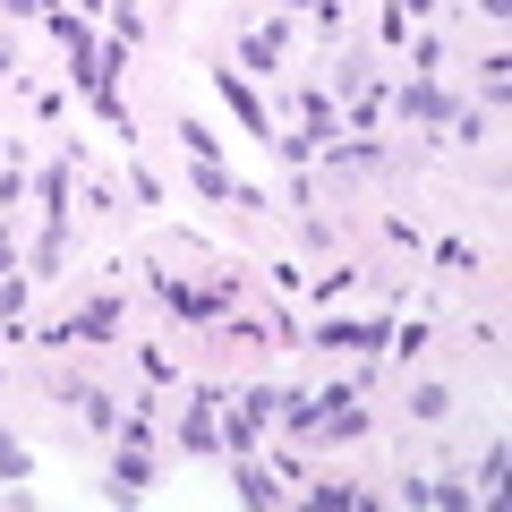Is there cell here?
<instances>
[{
  "label": "cell",
  "mask_w": 512,
  "mask_h": 512,
  "mask_svg": "<svg viewBox=\"0 0 512 512\" xmlns=\"http://www.w3.org/2000/svg\"><path fill=\"white\" fill-rule=\"evenodd\" d=\"M154 282V299H163L180 325H222L231 316V299H239V274H214V282H180V274H146Z\"/></svg>",
  "instance_id": "1"
},
{
  "label": "cell",
  "mask_w": 512,
  "mask_h": 512,
  "mask_svg": "<svg viewBox=\"0 0 512 512\" xmlns=\"http://www.w3.org/2000/svg\"><path fill=\"white\" fill-rule=\"evenodd\" d=\"M222 453L248 461L256 444H265V427H274V384H248V393H222Z\"/></svg>",
  "instance_id": "2"
},
{
  "label": "cell",
  "mask_w": 512,
  "mask_h": 512,
  "mask_svg": "<svg viewBox=\"0 0 512 512\" xmlns=\"http://www.w3.org/2000/svg\"><path fill=\"white\" fill-rule=\"evenodd\" d=\"M384 111H393V120H402V128H444V120H453V111H461V94L444 86V77H402V86H393V103H384Z\"/></svg>",
  "instance_id": "3"
},
{
  "label": "cell",
  "mask_w": 512,
  "mask_h": 512,
  "mask_svg": "<svg viewBox=\"0 0 512 512\" xmlns=\"http://www.w3.org/2000/svg\"><path fill=\"white\" fill-rule=\"evenodd\" d=\"M43 350H60V342H120V291H94L77 316H60V325H43L35 333Z\"/></svg>",
  "instance_id": "4"
},
{
  "label": "cell",
  "mask_w": 512,
  "mask_h": 512,
  "mask_svg": "<svg viewBox=\"0 0 512 512\" xmlns=\"http://www.w3.org/2000/svg\"><path fill=\"white\" fill-rule=\"evenodd\" d=\"M384 333H393L384 316H342V308H325V325H316L308 342H316V350H333V359H376Z\"/></svg>",
  "instance_id": "5"
},
{
  "label": "cell",
  "mask_w": 512,
  "mask_h": 512,
  "mask_svg": "<svg viewBox=\"0 0 512 512\" xmlns=\"http://www.w3.org/2000/svg\"><path fill=\"white\" fill-rule=\"evenodd\" d=\"M367 402H359V384H316V436L325 444H359L367 436Z\"/></svg>",
  "instance_id": "6"
},
{
  "label": "cell",
  "mask_w": 512,
  "mask_h": 512,
  "mask_svg": "<svg viewBox=\"0 0 512 512\" xmlns=\"http://www.w3.org/2000/svg\"><path fill=\"white\" fill-rule=\"evenodd\" d=\"M291 60V18H248L239 26V77H274Z\"/></svg>",
  "instance_id": "7"
},
{
  "label": "cell",
  "mask_w": 512,
  "mask_h": 512,
  "mask_svg": "<svg viewBox=\"0 0 512 512\" xmlns=\"http://www.w3.org/2000/svg\"><path fill=\"white\" fill-rule=\"evenodd\" d=\"M214 402H222V384H197V393H188V410H180V453H188V461H214V453H222Z\"/></svg>",
  "instance_id": "8"
},
{
  "label": "cell",
  "mask_w": 512,
  "mask_h": 512,
  "mask_svg": "<svg viewBox=\"0 0 512 512\" xmlns=\"http://www.w3.org/2000/svg\"><path fill=\"white\" fill-rule=\"evenodd\" d=\"M214 94H222V103L239 111V128H248L256 146H265V137H274V128H282L274 111H265V94H256V86H248V77H239V69H214Z\"/></svg>",
  "instance_id": "9"
},
{
  "label": "cell",
  "mask_w": 512,
  "mask_h": 512,
  "mask_svg": "<svg viewBox=\"0 0 512 512\" xmlns=\"http://www.w3.org/2000/svg\"><path fill=\"white\" fill-rule=\"evenodd\" d=\"M60 402L77 410V427H86V436H120V402H111L103 384H86V376H69V384H60Z\"/></svg>",
  "instance_id": "10"
},
{
  "label": "cell",
  "mask_w": 512,
  "mask_h": 512,
  "mask_svg": "<svg viewBox=\"0 0 512 512\" xmlns=\"http://www.w3.org/2000/svg\"><path fill=\"white\" fill-rule=\"evenodd\" d=\"M291 111H299V128H308V137H316V154H325L333 137H342V103H333V94L316 86V77H308V86L291 94Z\"/></svg>",
  "instance_id": "11"
},
{
  "label": "cell",
  "mask_w": 512,
  "mask_h": 512,
  "mask_svg": "<svg viewBox=\"0 0 512 512\" xmlns=\"http://www.w3.org/2000/svg\"><path fill=\"white\" fill-rule=\"evenodd\" d=\"M111 444H120V453H111V495L128 504V495L154 487V444H128V436H111Z\"/></svg>",
  "instance_id": "12"
},
{
  "label": "cell",
  "mask_w": 512,
  "mask_h": 512,
  "mask_svg": "<svg viewBox=\"0 0 512 512\" xmlns=\"http://www.w3.org/2000/svg\"><path fill=\"white\" fill-rule=\"evenodd\" d=\"M231 478H239V504H282V495H291V487H282V478L274 470H265V461H231Z\"/></svg>",
  "instance_id": "13"
},
{
  "label": "cell",
  "mask_w": 512,
  "mask_h": 512,
  "mask_svg": "<svg viewBox=\"0 0 512 512\" xmlns=\"http://www.w3.org/2000/svg\"><path fill=\"white\" fill-rule=\"evenodd\" d=\"M384 342H393V359H402V367H419L427 350H436V316L410 308V325H402V333H384Z\"/></svg>",
  "instance_id": "14"
},
{
  "label": "cell",
  "mask_w": 512,
  "mask_h": 512,
  "mask_svg": "<svg viewBox=\"0 0 512 512\" xmlns=\"http://www.w3.org/2000/svg\"><path fill=\"white\" fill-rule=\"evenodd\" d=\"M274 419L291 427V436H316V384H282V393H274Z\"/></svg>",
  "instance_id": "15"
},
{
  "label": "cell",
  "mask_w": 512,
  "mask_h": 512,
  "mask_svg": "<svg viewBox=\"0 0 512 512\" xmlns=\"http://www.w3.org/2000/svg\"><path fill=\"white\" fill-rule=\"evenodd\" d=\"M427 9H436V0H384V18H376V35L393 43V52H402V43H410V26H427Z\"/></svg>",
  "instance_id": "16"
},
{
  "label": "cell",
  "mask_w": 512,
  "mask_h": 512,
  "mask_svg": "<svg viewBox=\"0 0 512 512\" xmlns=\"http://www.w3.org/2000/svg\"><path fill=\"white\" fill-rule=\"evenodd\" d=\"M26 291H35L26 274H0V333L9 342H26Z\"/></svg>",
  "instance_id": "17"
},
{
  "label": "cell",
  "mask_w": 512,
  "mask_h": 512,
  "mask_svg": "<svg viewBox=\"0 0 512 512\" xmlns=\"http://www.w3.org/2000/svg\"><path fill=\"white\" fill-rule=\"evenodd\" d=\"M410 419H419V427H444V419H453V393H444L436 376H419V384H410Z\"/></svg>",
  "instance_id": "18"
},
{
  "label": "cell",
  "mask_w": 512,
  "mask_h": 512,
  "mask_svg": "<svg viewBox=\"0 0 512 512\" xmlns=\"http://www.w3.org/2000/svg\"><path fill=\"white\" fill-rule=\"evenodd\" d=\"M180 146H188V163H222V137H214V128L197 120V111L180 120Z\"/></svg>",
  "instance_id": "19"
},
{
  "label": "cell",
  "mask_w": 512,
  "mask_h": 512,
  "mask_svg": "<svg viewBox=\"0 0 512 512\" xmlns=\"http://www.w3.org/2000/svg\"><path fill=\"white\" fill-rule=\"evenodd\" d=\"M350 291H359V265H333V274H316V291H308V299H316V308H342Z\"/></svg>",
  "instance_id": "20"
},
{
  "label": "cell",
  "mask_w": 512,
  "mask_h": 512,
  "mask_svg": "<svg viewBox=\"0 0 512 512\" xmlns=\"http://www.w3.org/2000/svg\"><path fill=\"white\" fill-rule=\"evenodd\" d=\"M26 478H35V453L18 436H0V487H26Z\"/></svg>",
  "instance_id": "21"
},
{
  "label": "cell",
  "mask_w": 512,
  "mask_h": 512,
  "mask_svg": "<svg viewBox=\"0 0 512 512\" xmlns=\"http://www.w3.org/2000/svg\"><path fill=\"white\" fill-rule=\"evenodd\" d=\"M188 180H197L205 205H231V171H222V163H188Z\"/></svg>",
  "instance_id": "22"
},
{
  "label": "cell",
  "mask_w": 512,
  "mask_h": 512,
  "mask_svg": "<svg viewBox=\"0 0 512 512\" xmlns=\"http://www.w3.org/2000/svg\"><path fill=\"white\" fill-rule=\"evenodd\" d=\"M444 128H453V146H478V137H487V128H495V111H470V103H461V111H453V120H444Z\"/></svg>",
  "instance_id": "23"
},
{
  "label": "cell",
  "mask_w": 512,
  "mask_h": 512,
  "mask_svg": "<svg viewBox=\"0 0 512 512\" xmlns=\"http://www.w3.org/2000/svg\"><path fill=\"white\" fill-rule=\"evenodd\" d=\"M410 69H419V77H436V69H444V43L427 35V26H410Z\"/></svg>",
  "instance_id": "24"
},
{
  "label": "cell",
  "mask_w": 512,
  "mask_h": 512,
  "mask_svg": "<svg viewBox=\"0 0 512 512\" xmlns=\"http://www.w3.org/2000/svg\"><path fill=\"white\" fill-rule=\"evenodd\" d=\"M504 69H512V60H504V52H487V60H478V94H487V111H495V103H504V86H512V77H504Z\"/></svg>",
  "instance_id": "25"
},
{
  "label": "cell",
  "mask_w": 512,
  "mask_h": 512,
  "mask_svg": "<svg viewBox=\"0 0 512 512\" xmlns=\"http://www.w3.org/2000/svg\"><path fill=\"white\" fill-rule=\"evenodd\" d=\"M137 367H146V384H180V367H171L163 342H137Z\"/></svg>",
  "instance_id": "26"
},
{
  "label": "cell",
  "mask_w": 512,
  "mask_h": 512,
  "mask_svg": "<svg viewBox=\"0 0 512 512\" xmlns=\"http://www.w3.org/2000/svg\"><path fill=\"white\" fill-rule=\"evenodd\" d=\"M436 265H444V274H478V248H470V239H436Z\"/></svg>",
  "instance_id": "27"
},
{
  "label": "cell",
  "mask_w": 512,
  "mask_h": 512,
  "mask_svg": "<svg viewBox=\"0 0 512 512\" xmlns=\"http://www.w3.org/2000/svg\"><path fill=\"white\" fill-rule=\"evenodd\" d=\"M26 188H35V180H26V163H0V214H9V205H26Z\"/></svg>",
  "instance_id": "28"
},
{
  "label": "cell",
  "mask_w": 512,
  "mask_h": 512,
  "mask_svg": "<svg viewBox=\"0 0 512 512\" xmlns=\"http://www.w3.org/2000/svg\"><path fill=\"white\" fill-rule=\"evenodd\" d=\"M427 504H478L470 478H427Z\"/></svg>",
  "instance_id": "29"
},
{
  "label": "cell",
  "mask_w": 512,
  "mask_h": 512,
  "mask_svg": "<svg viewBox=\"0 0 512 512\" xmlns=\"http://www.w3.org/2000/svg\"><path fill=\"white\" fill-rule=\"evenodd\" d=\"M128 197H137V205H163V180H154L146 163H128Z\"/></svg>",
  "instance_id": "30"
},
{
  "label": "cell",
  "mask_w": 512,
  "mask_h": 512,
  "mask_svg": "<svg viewBox=\"0 0 512 512\" xmlns=\"http://www.w3.org/2000/svg\"><path fill=\"white\" fill-rule=\"evenodd\" d=\"M0 274H18V231H9V214H0Z\"/></svg>",
  "instance_id": "31"
},
{
  "label": "cell",
  "mask_w": 512,
  "mask_h": 512,
  "mask_svg": "<svg viewBox=\"0 0 512 512\" xmlns=\"http://www.w3.org/2000/svg\"><path fill=\"white\" fill-rule=\"evenodd\" d=\"M0 86H18V52L9 43H0Z\"/></svg>",
  "instance_id": "32"
},
{
  "label": "cell",
  "mask_w": 512,
  "mask_h": 512,
  "mask_svg": "<svg viewBox=\"0 0 512 512\" xmlns=\"http://www.w3.org/2000/svg\"><path fill=\"white\" fill-rule=\"evenodd\" d=\"M504 9H512V0H478V18H495V26H504Z\"/></svg>",
  "instance_id": "33"
},
{
  "label": "cell",
  "mask_w": 512,
  "mask_h": 512,
  "mask_svg": "<svg viewBox=\"0 0 512 512\" xmlns=\"http://www.w3.org/2000/svg\"><path fill=\"white\" fill-rule=\"evenodd\" d=\"M69 9H77V18H103V9H111V0H69Z\"/></svg>",
  "instance_id": "34"
}]
</instances>
